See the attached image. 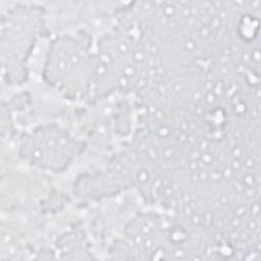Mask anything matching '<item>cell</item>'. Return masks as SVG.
Segmentation results:
<instances>
[{
	"instance_id": "1",
	"label": "cell",
	"mask_w": 261,
	"mask_h": 261,
	"mask_svg": "<svg viewBox=\"0 0 261 261\" xmlns=\"http://www.w3.org/2000/svg\"><path fill=\"white\" fill-rule=\"evenodd\" d=\"M96 67L97 45L88 36H59L52 40L44 76L71 100L88 103L95 99Z\"/></svg>"
},
{
	"instance_id": "2",
	"label": "cell",
	"mask_w": 261,
	"mask_h": 261,
	"mask_svg": "<svg viewBox=\"0 0 261 261\" xmlns=\"http://www.w3.org/2000/svg\"><path fill=\"white\" fill-rule=\"evenodd\" d=\"M46 33L38 2H1L2 83L25 79V60L36 41Z\"/></svg>"
},
{
	"instance_id": "3",
	"label": "cell",
	"mask_w": 261,
	"mask_h": 261,
	"mask_svg": "<svg viewBox=\"0 0 261 261\" xmlns=\"http://www.w3.org/2000/svg\"><path fill=\"white\" fill-rule=\"evenodd\" d=\"M83 147L75 135L60 124L42 125L20 138V155L50 176L64 170Z\"/></svg>"
}]
</instances>
